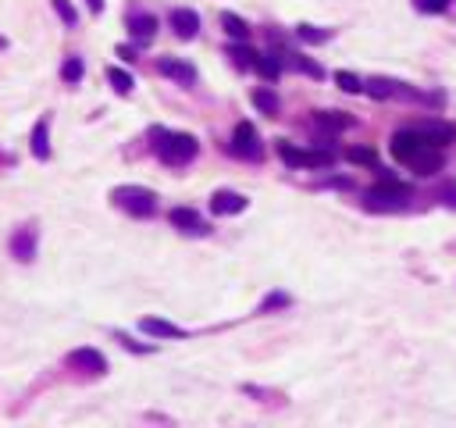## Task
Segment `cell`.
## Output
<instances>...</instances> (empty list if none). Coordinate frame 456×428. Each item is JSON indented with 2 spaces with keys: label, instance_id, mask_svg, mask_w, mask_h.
<instances>
[{
  "label": "cell",
  "instance_id": "obj_1",
  "mask_svg": "<svg viewBox=\"0 0 456 428\" xmlns=\"http://www.w3.org/2000/svg\"><path fill=\"white\" fill-rule=\"evenodd\" d=\"M196 150H200V143L189 132H164V129L157 132V154L164 165H186L196 158Z\"/></svg>",
  "mask_w": 456,
  "mask_h": 428
},
{
  "label": "cell",
  "instance_id": "obj_2",
  "mask_svg": "<svg viewBox=\"0 0 456 428\" xmlns=\"http://www.w3.org/2000/svg\"><path fill=\"white\" fill-rule=\"evenodd\" d=\"M414 190L407 182H378L375 190H368V207L371 211H403L410 204Z\"/></svg>",
  "mask_w": 456,
  "mask_h": 428
},
{
  "label": "cell",
  "instance_id": "obj_3",
  "mask_svg": "<svg viewBox=\"0 0 456 428\" xmlns=\"http://www.w3.org/2000/svg\"><path fill=\"white\" fill-rule=\"evenodd\" d=\"M114 204L121 211L136 214V218H146V214L157 211V197L150 193V190H143V186H121V190H114Z\"/></svg>",
  "mask_w": 456,
  "mask_h": 428
},
{
  "label": "cell",
  "instance_id": "obj_4",
  "mask_svg": "<svg viewBox=\"0 0 456 428\" xmlns=\"http://www.w3.org/2000/svg\"><path fill=\"white\" fill-rule=\"evenodd\" d=\"M424 146H435V143H428V136H424L420 129H407V132H396L392 136V158L396 161H403V165H410Z\"/></svg>",
  "mask_w": 456,
  "mask_h": 428
},
{
  "label": "cell",
  "instance_id": "obj_5",
  "mask_svg": "<svg viewBox=\"0 0 456 428\" xmlns=\"http://www.w3.org/2000/svg\"><path fill=\"white\" fill-rule=\"evenodd\" d=\"M260 150H264V146H260L257 129L250 125V121H239L235 132H232V154H235V158H246V161H257Z\"/></svg>",
  "mask_w": 456,
  "mask_h": 428
},
{
  "label": "cell",
  "instance_id": "obj_6",
  "mask_svg": "<svg viewBox=\"0 0 456 428\" xmlns=\"http://www.w3.org/2000/svg\"><path fill=\"white\" fill-rule=\"evenodd\" d=\"M278 154L285 165H296V168H328L331 165V154H317V150H296L289 143L278 146Z\"/></svg>",
  "mask_w": 456,
  "mask_h": 428
},
{
  "label": "cell",
  "instance_id": "obj_7",
  "mask_svg": "<svg viewBox=\"0 0 456 428\" xmlns=\"http://www.w3.org/2000/svg\"><path fill=\"white\" fill-rule=\"evenodd\" d=\"M68 364H72L75 372H86V375H104V372H107L104 353H100V350H93V346H79V350L68 357Z\"/></svg>",
  "mask_w": 456,
  "mask_h": 428
},
{
  "label": "cell",
  "instance_id": "obj_8",
  "mask_svg": "<svg viewBox=\"0 0 456 428\" xmlns=\"http://www.w3.org/2000/svg\"><path fill=\"white\" fill-rule=\"evenodd\" d=\"M11 254L22 261V264H29L36 257V225H22L15 236H11Z\"/></svg>",
  "mask_w": 456,
  "mask_h": 428
},
{
  "label": "cell",
  "instance_id": "obj_9",
  "mask_svg": "<svg viewBox=\"0 0 456 428\" xmlns=\"http://www.w3.org/2000/svg\"><path fill=\"white\" fill-rule=\"evenodd\" d=\"M171 29L178 40H193L200 33V15L189 8H178V11H171Z\"/></svg>",
  "mask_w": 456,
  "mask_h": 428
},
{
  "label": "cell",
  "instance_id": "obj_10",
  "mask_svg": "<svg viewBox=\"0 0 456 428\" xmlns=\"http://www.w3.org/2000/svg\"><path fill=\"white\" fill-rule=\"evenodd\" d=\"M171 225L182 229V232H189V236H203V232H207L203 218H200L193 207H175V211H171Z\"/></svg>",
  "mask_w": 456,
  "mask_h": 428
},
{
  "label": "cell",
  "instance_id": "obj_11",
  "mask_svg": "<svg viewBox=\"0 0 456 428\" xmlns=\"http://www.w3.org/2000/svg\"><path fill=\"white\" fill-rule=\"evenodd\" d=\"M139 328L146 335H157V339H182V335H186V328H178V325H171L164 318H143Z\"/></svg>",
  "mask_w": 456,
  "mask_h": 428
},
{
  "label": "cell",
  "instance_id": "obj_12",
  "mask_svg": "<svg viewBox=\"0 0 456 428\" xmlns=\"http://www.w3.org/2000/svg\"><path fill=\"white\" fill-rule=\"evenodd\" d=\"M161 75H168V79H175V82H196V68L193 65H186V61H175V57H161Z\"/></svg>",
  "mask_w": 456,
  "mask_h": 428
},
{
  "label": "cell",
  "instance_id": "obj_13",
  "mask_svg": "<svg viewBox=\"0 0 456 428\" xmlns=\"http://www.w3.org/2000/svg\"><path fill=\"white\" fill-rule=\"evenodd\" d=\"M242 207H246V197H239L232 190H218L214 197H210V211L214 214H239Z\"/></svg>",
  "mask_w": 456,
  "mask_h": 428
},
{
  "label": "cell",
  "instance_id": "obj_14",
  "mask_svg": "<svg viewBox=\"0 0 456 428\" xmlns=\"http://www.w3.org/2000/svg\"><path fill=\"white\" fill-rule=\"evenodd\" d=\"M410 168H414L417 175H435V171L442 168V150H439V146H424L420 154L410 161Z\"/></svg>",
  "mask_w": 456,
  "mask_h": 428
},
{
  "label": "cell",
  "instance_id": "obj_15",
  "mask_svg": "<svg viewBox=\"0 0 456 428\" xmlns=\"http://www.w3.org/2000/svg\"><path fill=\"white\" fill-rule=\"evenodd\" d=\"M129 33L136 36V40H154V33H157V18L154 15H132L129 18Z\"/></svg>",
  "mask_w": 456,
  "mask_h": 428
},
{
  "label": "cell",
  "instance_id": "obj_16",
  "mask_svg": "<svg viewBox=\"0 0 456 428\" xmlns=\"http://www.w3.org/2000/svg\"><path fill=\"white\" fill-rule=\"evenodd\" d=\"M33 154L43 161L50 158V118H40L36 129H33Z\"/></svg>",
  "mask_w": 456,
  "mask_h": 428
},
{
  "label": "cell",
  "instance_id": "obj_17",
  "mask_svg": "<svg viewBox=\"0 0 456 428\" xmlns=\"http://www.w3.org/2000/svg\"><path fill=\"white\" fill-rule=\"evenodd\" d=\"M314 121H317L321 129H349V125H353V118H349V114H339V111H317Z\"/></svg>",
  "mask_w": 456,
  "mask_h": 428
},
{
  "label": "cell",
  "instance_id": "obj_18",
  "mask_svg": "<svg viewBox=\"0 0 456 428\" xmlns=\"http://www.w3.org/2000/svg\"><path fill=\"white\" fill-rule=\"evenodd\" d=\"M221 25H225V33H228V36H235V40H246V36H250V25L242 22L239 15H232V11H225V15H221Z\"/></svg>",
  "mask_w": 456,
  "mask_h": 428
},
{
  "label": "cell",
  "instance_id": "obj_19",
  "mask_svg": "<svg viewBox=\"0 0 456 428\" xmlns=\"http://www.w3.org/2000/svg\"><path fill=\"white\" fill-rule=\"evenodd\" d=\"M264 79H278L282 75V65H278V57L275 54H257V65H253Z\"/></svg>",
  "mask_w": 456,
  "mask_h": 428
},
{
  "label": "cell",
  "instance_id": "obj_20",
  "mask_svg": "<svg viewBox=\"0 0 456 428\" xmlns=\"http://www.w3.org/2000/svg\"><path fill=\"white\" fill-rule=\"evenodd\" d=\"M107 82L114 86V93H121V97H125V93H132V75L129 72H121V68H107Z\"/></svg>",
  "mask_w": 456,
  "mask_h": 428
},
{
  "label": "cell",
  "instance_id": "obj_21",
  "mask_svg": "<svg viewBox=\"0 0 456 428\" xmlns=\"http://www.w3.org/2000/svg\"><path fill=\"white\" fill-rule=\"evenodd\" d=\"M363 89H368V93H371L375 100H385V97H392V93H400L396 82H388V79H371Z\"/></svg>",
  "mask_w": 456,
  "mask_h": 428
},
{
  "label": "cell",
  "instance_id": "obj_22",
  "mask_svg": "<svg viewBox=\"0 0 456 428\" xmlns=\"http://www.w3.org/2000/svg\"><path fill=\"white\" fill-rule=\"evenodd\" d=\"M420 132L428 136V143H435V146L453 143V136H456V129H453V125H428V129H420Z\"/></svg>",
  "mask_w": 456,
  "mask_h": 428
},
{
  "label": "cell",
  "instance_id": "obj_23",
  "mask_svg": "<svg viewBox=\"0 0 456 428\" xmlns=\"http://www.w3.org/2000/svg\"><path fill=\"white\" fill-rule=\"evenodd\" d=\"M253 104H257L264 114H278V97L271 93V89H257V93H253Z\"/></svg>",
  "mask_w": 456,
  "mask_h": 428
},
{
  "label": "cell",
  "instance_id": "obj_24",
  "mask_svg": "<svg viewBox=\"0 0 456 428\" xmlns=\"http://www.w3.org/2000/svg\"><path fill=\"white\" fill-rule=\"evenodd\" d=\"M228 57L235 61L239 68H253V65H257V54H253L250 47H228Z\"/></svg>",
  "mask_w": 456,
  "mask_h": 428
},
{
  "label": "cell",
  "instance_id": "obj_25",
  "mask_svg": "<svg viewBox=\"0 0 456 428\" xmlns=\"http://www.w3.org/2000/svg\"><path fill=\"white\" fill-rule=\"evenodd\" d=\"M296 36H299L303 43H324L331 33H328V29H314V25H299V29H296Z\"/></svg>",
  "mask_w": 456,
  "mask_h": 428
},
{
  "label": "cell",
  "instance_id": "obj_26",
  "mask_svg": "<svg viewBox=\"0 0 456 428\" xmlns=\"http://www.w3.org/2000/svg\"><path fill=\"white\" fill-rule=\"evenodd\" d=\"M82 72H86V68H82V61H79V57H68L65 65H61V79H65V82H79Z\"/></svg>",
  "mask_w": 456,
  "mask_h": 428
},
{
  "label": "cell",
  "instance_id": "obj_27",
  "mask_svg": "<svg viewBox=\"0 0 456 428\" xmlns=\"http://www.w3.org/2000/svg\"><path fill=\"white\" fill-rule=\"evenodd\" d=\"M336 82L346 89V93H360V89H363V82H360L353 72H336Z\"/></svg>",
  "mask_w": 456,
  "mask_h": 428
},
{
  "label": "cell",
  "instance_id": "obj_28",
  "mask_svg": "<svg viewBox=\"0 0 456 428\" xmlns=\"http://www.w3.org/2000/svg\"><path fill=\"white\" fill-rule=\"evenodd\" d=\"M54 11H57L61 18H65L68 25H75V22H79V15H75V8L68 4V0H54Z\"/></svg>",
  "mask_w": 456,
  "mask_h": 428
},
{
  "label": "cell",
  "instance_id": "obj_29",
  "mask_svg": "<svg viewBox=\"0 0 456 428\" xmlns=\"http://www.w3.org/2000/svg\"><path fill=\"white\" fill-rule=\"evenodd\" d=\"M349 161H353V165H371V168H378V158L371 154V150H349Z\"/></svg>",
  "mask_w": 456,
  "mask_h": 428
},
{
  "label": "cell",
  "instance_id": "obj_30",
  "mask_svg": "<svg viewBox=\"0 0 456 428\" xmlns=\"http://www.w3.org/2000/svg\"><path fill=\"white\" fill-rule=\"evenodd\" d=\"M417 8H420V11L439 15V11H446V8H449V0H417Z\"/></svg>",
  "mask_w": 456,
  "mask_h": 428
},
{
  "label": "cell",
  "instance_id": "obj_31",
  "mask_svg": "<svg viewBox=\"0 0 456 428\" xmlns=\"http://www.w3.org/2000/svg\"><path fill=\"white\" fill-rule=\"evenodd\" d=\"M289 303V296H282V293H275V296H267L264 303H260V311H271V307H285Z\"/></svg>",
  "mask_w": 456,
  "mask_h": 428
},
{
  "label": "cell",
  "instance_id": "obj_32",
  "mask_svg": "<svg viewBox=\"0 0 456 428\" xmlns=\"http://www.w3.org/2000/svg\"><path fill=\"white\" fill-rule=\"evenodd\" d=\"M296 65H299L303 72H307V75H314V79H321V68H317V65H310V61H303V57H296Z\"/></svg>",
  "mask_w": 456,
  "mask_h": 428
},
{
  "label": "cell",
  "instance_id": "obj_33",
  "mask_svg": "<svg viewBox=\"0 0 456 428\" xmlns=\"http://www.w3.org/2000/svg\"><path fill=\"white\" fill-rule=\"evenodd\" d=\"M86 4H89V11H93V15H100V11H104V0H86Z\"/></svg>",
  "mask_w": 456,
  "mask_h": 428
}]
</instances>
